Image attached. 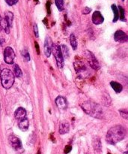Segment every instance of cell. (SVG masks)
Returning <instances> with one entry per match:
<instances>
[{"label":"cell","mask_w":128,"mask_h":154,"mask_svg":"<svg viewBox=\"0 0 128 154\" xmlns=\"http://www.w3.org/2000/svg\"><path fill=\"white\" fill-rule=\"evenodd\" d=\"M85 57H86L87 60L88 62V64L90 65L91 68L94 70H98L100 69V64H99L98 61L97 60L96 57H94V54L91 52V51H86L85 52Z\"/></svg>","instance_id":"obj_5"},{"label":"cell","mask_w":128,"mask_h":154,"mask_svg":"<svg viewBox=\"0 0 128 154\" xmlns=\"http://www.w3.org/2000/svg\"><path fill=\"white\" fill-rule=\"evenodd\" d=\"M125 154H127V152H125Z\"/></svg>","instance_id":"obj_31"},{"label":"cell","mask_w":128,"mask_h":154,"mask_svg":"<svg viewBox=\"0 0 128 154\" xmlns=\"http://www.w3.org/2000/svg\"><path fill=\"white\" fill-rule=\"evenodd\" d=\"M29 127V123H28V119L24 118L22 120H19V128L23 132H25L28 129Z\"/></svg>","instance_id":"obj_14"},{"label":"cell","mask_w":128,"mask_h":154,"mask_svg":"<svg viewBox=\"0 0 128 154\" xmlns=\"http://www.w3.org/2000/svg\"><path fill=\"white\" fill-rule=\"evenodd\" d=\"M112 11L114 12L113 22L115 23L118 20V18H119V12H118V9L115 5H112Z\"/></svg>","instance_id":"obj_18"},{"label":"cell","mask_w":128,"mask_h":154,"mask_svg":"<svg viewBox=\"0 0 128 154\" xmlns=\"http://www.w3.org/2000/svg\"><path fill=\"white\" fill-rule=\"evenodd\" d=\"M74 68L77 73H82L84 71H86V67H85V64L82 63V62H76V63H75Z\"/></svg>","instance_id":"obj_15"},{"label":"cell","mask_w":128,"mask_h":154,"mask_svg":"<svg viewBox=\"0 0 128 154\" xmlns=\"http://www.w3.org/2000/svg\"><path fill=\"white\" fill-rule=\"evenodd\" d=\"M110 85L111 87H112V89H113L116 93H121V92L123 90L122 86H121L120 84H118V83L115 82V81H112V82L110 83Z\"/></svg>","instance_id":"obj_16"},{"label":"cell","mask_w":128,"mask_h":154,"mask_svg":"<svg viewBox=\"0 0 128 154\" xmlns=\"http://www.w3.org/2000/svg\"><path fill=\"white\" fill-rule=\"evenodd\" d=\"M70 45H71L72 48L73 50H76L77 48V42H76V39L75 38V35L73 34L70 35Z\"/></svg>","instance_id":"obj_20"},{"label":"cell","mask_w":128,"mask_h":154,"mask_svg":"<svg viewBox=\"0 0 128 154\" xmlns=\"http://www.w3.org/2000/svg\"><path fill=\"white\" fill-rule=\"evenodd\" d=\"M7 3V5H13L16 4V2H18V0H4Z\"/></svg>","instance_id":"obj_27"},{"label":"cell","mask_w":128,"mask_h":154,"mask_svg":"<svg viewBox=\"0 0 128 154\" xmlns=\"http://www.w3.org/2000/svg\"><path fill=\"white\" fill-rule=\"evenodd\" d=\"M55 103L56 105L58 106V108H59L60 109H66L67 106V101L62 96H58L55 99Z\"/></svg>","instance_id":"obj_11"},{"label":"cell","mask_w":128,"mask_h":154,"mask_svg":"<svg viewBox=\"0 0 128 154\" xmlns=\"http://www.w3.org/2000/svg\"><path fill=\"white\" fill-rule=\"evenodd\" d=\"M93 146H94V149L95 150H98V151L101 150V142H100V140H99L98 138H97V139L94 141Z\"/></svg>","instance_id":"obj_22"},{"label":"cell","mask_w":128,"mask_h":154,"mask_svg":"<svg viewBox=\"0 0 128 154\" xmlns=\"http://www.w3.org/2000/svg\"><path fill=\"white\" fill-rule=\"evenodd\" d=\"M120 113H121V115L124 118H125L126 120H127V111H125V112H124V111H120Z\"/></svg>","instance_id":"obj_30"},{"label":"cell","mask_w":128,"mask_h":154,"mask_svg":"<svg viewBox=\"0 0 128 154\" xmlns=\"http://www.w3.org/2000/svg\"><path fill=\"white\" fill-rule=\"evenodd\" d=\"M13 14L10 11H6L5 12V20L7 21V24L9 25V26H12V23H13Z\"/></svg>","instance_id":"obj_17"},{"label":"cell","mask_w":128,"mask_h":154,"mask_svg":"<svg viewBox=\"0 0 128 154\" xmlns=\"http://www.w3.org/2000/svg\"><path fill=\"white\" fill-rule=\"evenodd\" d=\"M55 3L58 11H62L64 10V0H55Z\"/></svg>","instance_id":"obj_21"},{"label":"cell","mask_w":128,"mask_h":154,"mask_svg":"<svg viewBox=\"0 0 128 154\" xmlns=\"http://www.w3.org/2000/svg\"><path fill=\"white\" fill-rule=\"evenodd\" d=\"M126 136V129L123 126H115L111 128L107 132L106 141L109 144H116L117 143L124 139Z\"/></svg>","instance_id":"obj_1"},{"label":"cell","mask_w":128,"mask_h":154,"mask_svg":"<svg viewBox=\"0 0 128 154\" xmlns=\"http://www.w3.org/2000/svg\"><path fill=\"white\" fill-rule=\"evenodd\" d=\"M114 39L117 42H127V35L124 32L121 30H118L114 35Z\"/></svg>","instance_id":"obj_8"},{"label":"cell","mask_w":128,"mask_h":154,"mask_svg":"<svg viewBox=\"0 0 128 154\" xmlns=\"http://www.w3.org/2000/svg\"><path fill=\"white\" fill-rule=\"evenodd\" d=\"M15 54L13 50L10 47H7L4 51V60L7 64H13Z\"/></svg>","instance_id":"obj_7"},{"label":"cell","mask_w":128,"mask_h":154,"mask_svg":"<svg viewBox=\"0 0 128 154\" xmlns=\"http://www.w3.org/2000/svg\"><path fill=\"white\" fill-rule=\"evenodd\" d=\"M1 26H2V28L4 29V31H5V32L6 33H9V32H10V30H9V29H10V26H9V25L7 24V21H6L5 20L3 19L2 20H1Z\"/></svg>","instance_id":"obj_23"},{"label":"cell","mask_w":128,"mask_h":154,"mask_svg":"<svg viewBox=\"0 0 128 154\" xmlns=\"http://www.w3.org/2000/svg\"><path fill=\"white\" fill-rule=\"evenodd\" d=\"M9 140V143L11 145V147L14 149L16 151L18 152H21L23 149H22V144H21V141L19 138H17L15 135H10L8 138Z\"/></svg>","instance_id":"obj_6"},{"label":"cell","mask_w":128,"mask_h":154,"mask_svg":"<svg viewBox=\"0 0 128 154\" xmlns=\"http://www.w3.org/2000/svg\"><path fill=\"white\" fill-rule=\"evenodd\" d=\"M70 130V124L67 122L64 121L61 123L59 126V133L61 135H64L67 134Z\"/></svg>","instance_id":"obj_13"},{"label":"cell","mask_w":128,"mask_h":154,"mask_svg":"<svg viewBox=\"0 0 128 154\" xmlns=\"http://www.w3.org/2000/svg\"><path fill=\"white\" fill-rule=\"evenodd\" d=\"M13 72H14V75L16 78H20L22 76V71H21L20 68L19 67L18 65H14V66H13Z\"/></svg>","instance_id":"obj_19"},{"label":"cell","mask_w":128,"mask_h":154,"mask_svg":"<svg viewBox=\"0 0 128 154\" xmlns=\"http://www.w3.org/2000/svg\"><path fill=\"white\" fill-rule=\"evenodd\" d=\"M1 81L2 87L6 90H8L14 83V75L9 69H3L1 72Z\"/></svg>","instance_id":"obj_3"},{"label":"cell","mask_w":128,"mask_h":154,"mask_svg":"<svg viewBox=\"0 0 128 154\" xmlns=\"http://www.w3.org/2000/svg\"><path fill=\"white\" fill-rule=\"evenodd\" d=\"M91 11V9L90 8L86 7V8H85L83 10H82V14H87L90 13V11Z\"/></svg>","instance_id":"obj_29"},{"label":"cell","mask_w":128,"mask_h":154,"mask_svg":"<svg viewBox=\"0 0 128 154\" xmlns=\"http://www.w3.org/2000/svg\"><path fill=\"white\" fill-rule=\"evenodd\" d=\"M104 21V18H103V15L101 14L100 11H96L93 13L92 14V22L95 25H100V24L103 23Z\"/></svg>","instance_id":"obj_10"},{"label":"cell","mask_w":128,"mask_h":154,"mask_svg":"<svg viewBox=\"0 0 128 154\" xmlns=\"http://www.w3.org/2000/svg\"><path fill=\"white\" fill-rule=\"evenodd\" d=\"M22 56L23 57L24 60H25V61L28 62L30 60V57H29V54H28V51H27L26 49H24L23 51H22Z\"/></svg>","instance_id":"obj_25"},{"label":"cell","mask_w":128,"mask_h":154,"mask_svg":"<svg viewBox=\"0 0 128 154\" xmlns=\"http://www.w3.org/2000/svg\"><path fill=\"white\" fill-rule=\"evenodd\" d=\"M61 54H62V56L64 55V57H67L68 56V49H67V46H64V45H62L61 48Z\"/></svg>","instance_id":"obj_26"},{"label":"cell","mask_w":128,"mask_h":154,"mask_svg":"<svg viewBox=\"0 0 128 154\" xmlns=\"http://www.w3.org/2000/svg\"><path fill=\"white\" fill-rule=\"evenodd\" d=\"M52 43L50 38L46 37V40H45V43H44V48H43L44 54L46 57H49V56H50L51 53H52Z\"/></svg>","instance_id":"obj_9"},{"label":"cell","mask_w":128,"mask_h":154,"mask_svg":"<svg viewBox=\"0 0 128 154\" xmlns=\"http://www.w3.org/2000/svg\"><path fill=\"white\" fill-rule=\"evenodd\" d=\"M52 52L56 60L57 66L58 68H62L64 65V57L61 51V48L56 45H52Z\"/></svg>","instance_id":"obj_4"},{"label":"cell","mask_w":128,"mask_h":154,"mask_svg":"<svg viewBox=\"0 0 128 154\" xmlns=\"http://www.w3.org/2000/svg\"><path fill=\"white\" fill-rule=\"evenodd\" d=\"M82 108L88 115L100 119L103 117V112L100 106L92 102H85L82 105Z\"/></svg>","instance_id":"obj_2"},{"label":"cell","mask_w":128,"mask_h":154,"mask_svg":"<svg viewBox=\"0 0 128 154\" xmlns=\"http://www.w3.org/2000/svg\"><path fill=\"white\" fill-rule=\"evenodd\" d=\"M118 12H119L120 15V19L122 21L125 20V13H124V10L123 9V8L121 6H118Z\"/></svg>","instance_id":"obj_24"},{"label":"cell","mask_w":128,"mask_h":154,"mask_svg":"<svg viewBox=\"0 0 128 154\" xmlns=\"http://www.w3.org/2000/svg\"><path fill=\"white\" fill-rule=\"evenodd\" d=\"M34 32L36 37H38V29H37V24H34Z\"/></svg>","instance_id":"obj_28"},{"label":"cell","mask_w":128,"mask_h":154,"mask_svg":"<svg viewBox=\"0 0 128 154\" xmlns=\"http://www.w3.org/2000/svg\"><path fill=\"white\" fill-rule=\"evenodd\" d=\"M25 116H26V111L23 108H17L16 111H15V117L19 121L22 120V119L25 118Z\"/></svg>","instance_id":"obj_12"}]
</instances>
